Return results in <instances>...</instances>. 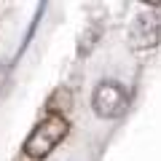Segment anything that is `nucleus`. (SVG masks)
Masks as SVG:
<instances>
[{
    "mask_svg": "<svg viewBox=\"0 0 161 161\" xmlns=\"http://www.w3.org/2000/svg\"><path fill=\"white\" fill-rule=\"evenodd\" d=\"M67 137V121L59 113H48L38 126L30 132V137L24 140V153L30 158H46L62 140Z\"/></svg>",
    "mask_w": 161,
    "mask_h": 161,
    "instance_id": "obj_1",
    "label": "nucleus"
},
{
    "mask_svg": "<svg viewBox=\"0 0 161 161\" xmlns=\"http://www.w3.org/2000/svg\"><path fill=\"white\" fill-rule=\"evenodd\" d=\"M8 86H11V64L0 62V97L8 92Z\"/></svg>",
    "mask_w": 161,
    "mask_h": 161,
    "instance_id": "obj_4",
    "label": "nucleus"
},
{
    "mask_svg": "<svg viewBox=\"0 0 161 161\" xmlns=\"http://www.w3.org/2000/svg\"><path fill=\"white\" fill-rule=\"evenodd\" d=\"M161 40V22L156 14L142 11L134 16L132 27H129V43L132 48H153Z\"/></svg>",
    "mask_w": 161,
    "mask_h": 161,
    "instance_id": "obj_3",
    "label": "nucleus"
},
{
    "mask_svg": "<svg viewBox=\"0 0 161 161\" xmlns=\"http://www.w3.org/2000/svg\"><path fill=\"white\" fill-rule=\"evenodd\" d=\"M129 105V94L118 80H99L92 94V108L99 118H118Z\"/></svg>",
    "mask_w": 161,
    "mask_h": 161,
    "instance_id": "obj_2",
    "label": "nucleus"
}]
</instances>
